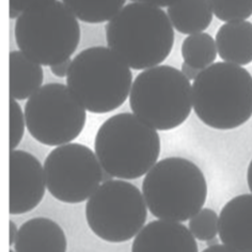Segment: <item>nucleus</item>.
I'll list each match as a JSON object with an SVG mask.
<instances>
[{
  "mask_svg": "<svg viewBox=\"0 0 252 252\" xmlns=\"http://www.w3.org/2000/svg\"><path fill=\"white\" fill-rule=\"evenodd\" d=\"M25 113L16 99L10 100V149L14 150L21 143L25 133Z\"/></svg>",
  "mask_w": 252,
  "mask_h": 252,
  "instance_id": "nucleus-22",
  "label": "nucleus"
},
{
  "mask_svg": "<svg viewBox=\"0 0 252 252\" xmlns=\"http://www.w3.org/2000/svg\"><path fill=\"white\" fill-rule=\"evenodd\" d=\"M206 244H207V246H209V247H211V246L218 245V239H217L216 237H214V238L210 239V241H207V242H206Z\"/></svg>",
  "mask_w": 252,
  "mask_h": 252,
  "instance_id": "nucleus-32",
  "label": "nucleus"
},
{
  "mask_svg": "<svg viewBox=\"0 0 252 252\" xmlns=\"http://www.w3.org/2000/svg\"><path fill=\"white\" fill-rule=\"evenodd\" d=\"M108 47L133 70H148L165 61L174 44L173 25L159 7L129 3L106 26Z\"/></svg>",
  "mask_w": 252,
  "mask_h": 252,
  "instance_id": "nucleus-1",
  "label": "nucleus"
},
{
  "mask_svg": "<svg viewBox=\"0 0 252 252\" xmlns=\"http://www.w3.org/2000/svg\"><path fill=\"white\" fill-rule=\"evenodd\" d=\"M45 171L40 160L30 153L11 150L10 206L11 215L28 213L41 203L46 190Z\"/></svg>",
  "mask_w": 252,
  "mask_h": 252,
  "instance_id": "nucleus-11",
  "label": "nucleus"
},
{
  "mask_svg": "<svg viewBox=\"0 0 252 252\" xmlns=\"http://www.w3.org/2000/svg\"><path fill=\"white\" fill-rule=\"evenodd\" d=\"M189 230L198 241L207 242L219 232V217L212 209H202L189 220Z\"/></svg>",
  "mask_w": 252,
  "mask_h": 252,
  "instance_id": "nucleus-21",
  "label": "nucleus"
},
{
  "mask_svg": "<svg viewBox=\"0 0 252 252\" xmlns=\"http://www.w3.org/2000/svg\"><path fill=\"white\" fill-rule=\"evenodd\" d=\"M202 252H235L233 251L231 248H229L228 246L223 245H215V246H211V247H207L205 250H203Z\"/></svg>",
  "mask_w": 252,
  "mask_h": 252,
  "instance_id": "nucleus-27",
  "label": "nucleus"
},
{
  "mask_svg": "<svg viewBox=\"0 0 252 252\" xmlns=\"http://www.w3.org/2000/svg\"><path fill=\"white\" fill-rule=\"evenodd\" d=\"M112 179H113V176H112L109 172H107L106 170H104V169H103V173H102V182H103V183H106V182L112 181Z\"/></svg>",
  "mask_w": 252,
  "mask_h": 252,
  "instance_id": "nucleus-31",
  "label": "nucleus"
},
{
  "mask_svg": "<svg viewBox=\"0 0 252 252\" xmlns=\"http://www.w3.org/2000/svg\"><path fill=\"white\" fill-rule=\"evenodd\" d=\"M21 14L22 12L17 11L13 8H10V20H17V18L21 16Z\"/></svg>",
  "mask_w": 252,
  "mask_h": 252,
  "instance_id": "nucleus-30",
  "label": "nucleus"
},
{
  "mask_svg": "<svg viewBox=\"0 0 252 252\" xmlns=\"http://www.w3.org/2000/svg\"><path fill=\"white\" fill-rule=\"evenodd\" d=\"M46 186L63 203L85 202L102 183L103 168L96 154L81 143L57 147L44 162Z\"/></svg>",
  "mask_w": 252,
  "mask_h": 252,
  "instance_id": "nucleus-10",
  "label": "nucleus"
},
{
  "mask_svg": "<svg viewBox=\"0 0 252 252\" xmlns=\"http://www.w3.org/2000/svg\"><path fill=\"white\" fill-rule=\"evenodd\" d=\"M247 183H248V187L250 189V191L252 192V159L249 163V167L247 170Z\"/></svg>",
  "mask_w": 252,
  "mask_h": 252,
  "instance_id": "nucleus-29",
  "label": "nucleus"
},
{
  "mask_svg": "<svg viewBox=\"0 0 252 252\" xmlns=\"http://www.w3.org/2000/svg\"><path fill=\"white\" fill-rule=\"evenodd\" d=\"M86 110L67 86L47 84L33 93L25 106L27 129L42 144L63 146L81 134L87 121Z\"/></svg>",
  "mask_w": 252,
  "mask_h": 252,
  "instance_id": "nucleus-9",
  "label": "nucleus"
},
{
  "mask_svg": "<svg viewBox=\"0 0 252 252\" xmlns=\"http://www.w3.org/2000/svg\"><path fill=\"white\" fill-rule=\"evenodd\" d=\"M71 63H72L71 59H67L63 62L57 63V64L50 66V71H52V73L54 75H56L57 77L67 76V73H68V70H70Z\"/></svg>",
  "mask_w": 252,
  "mask_h": 252,
  "instance_id": "nucleus-24",
  "label": "nucleus"
},
{
  "mask_svg": "<svg viewBox=\"0 0 252 252\" xmlns=\"http://www.w3.org/2000/svg\"><path fill=\"white\" fill-rule=\"evenodd\" d=\"M10 252H15V251H13V250H10Z\"/></svg>",
  "mask_w": 252,
  "mask_h": 252,
  "instance_id": "nucleus-33",
  "label": "nucleus"
},
{
  "mask_svg": "<svg viewBox=\"0 0 252 252\" xmlns=\"http://www.w3.org/2000/svg\"><path fill=\"white\" fill-rule=\"evenodd\" d=\"M214 14L224 23L246 21L252 15V0H210Z\"/></svg>",
  "mask_w": 252,
  "mask_h": 252,
  "instance_id": "nucleus-20",
  "label": "nucleus"
},
{
  "mask_svg": "<svg viewBox=\"0 0 252 252\" xmlns=\"http://www.w3.org/2000/svg\"><path fill=\"white\" fill-rule=\"evenodd\" d=\"M81 22L100 24L112 20L124 8L126 0H62Z\"/></svg>",
  "mask_w": 252,
  "mask_h": 252,
  "instance_id": "nucleus-18",
  "label": "nucleus"
},
{
  "mask_svg": "<svg viewBox=\"0 0 252 252\" xmlns=\"http://www.w3.org/2000/svg\"><path fill=\"white\" fill-rule=\"evenodd\" d=\"M67 241L61 226L49 218L36 217L18 229L15 252H66Z\"/></svg>",
  "mask_w": 252,
  "mask_h": 252,
  "instance_id": "nucleus-14",
  "label": "nucleus"
},
{
  "mask_svg": "<svg viewBox=\"0 0 252 252\" xmlns=\"http://www.w3.org/2000/svg\"><path fill=\"white\" fill-rule=\"evenodd\" d=\"M40 63L23 52L10 53V95L17 100L29 98L40 89L43 83Z\"/></svg>",
  "mask_w": 252,
  "mask_h": 252,
  "instance_id": "nucleus-16",
  "label": "nucleus"
},
{
  "mask_svg": "<svg viewBox=\"0 0 252 252\" xmlns=\"http://www.w3.org/2000/svg\"><path fill=\"white\" fill-rule=\"evenodd\" d=\"M215 41L218 55L224 62L241 66L252 62V23H225L219 28Z\"/></svg>",
  "mask_w": 252,
  "mask_h": 252,
  "instance_id": "nucleus-15",
  "label": "nucleus"
},
{
  "mask_svg": "<svg viewBox=\"0 0 252 252\" xmlns=\"http://www.w3.org/2000/svg\"><path fill=\"white\" fill-rule=\"evenodd\" d=\"M192 103L197 117L209 127L237 128L252 117V75L233 63H213L193 80Z\"/></svg>",
  "mask_w": 252,
  "mask_h": 252,
  "instance_id": "nucleus-2",
  "label": "nucleus"
},
{
  "mask_svg": "<svg viewBox=\"0 0 252 252\" xmlns=\"http://www.w3.org/2000/svg\"><path fill=\"white\" fill-rule=\"evenodd\" d=\"M182 73L185 75V77L187 78V79H189V80H194L197 78V76L198 75L200 74V72L202 71V70H199V68H197V67H193V66H191V65H189L188 63H186V62H184L182 64Z\"/></svg>",
  "mask_w": 252,
  "mask_h": 252,
  "instance_id": "nucleus-25",
  "label": "nucleus"
},
{
  "mask_svg": "<svg viewBox=\"0 0 252 252\" xmlns=\"http://www.w3.org/2000/svg\"><path fill=\"white\" fill-rule=\"evenodd\" d=\"M198 245L186 225L158 219L138 233L131 252H198Z\"/></svg>",
  "mask_w": 252,
  "mask_h": 252,
  "instance_id": "nucleus-12",
  "label": "nucleus"
},
{
  "mask_svg": "<svg viewBox=\"0 0 252 252\" xmlns=\"http://www.w3.org/2000/svg\"><path fill=\"white\" fill-rule=\"evenodd\" d=\"M130 109L157 130H171L184 123L193 107L192 86L182 71L157 65L136 77L129 95Z\"/></svg>",
  "mask_w": 252,
  "mask_h": 252,
  "instance_id": "nucleus-6",
  "label": "nucleus"
},
{
  "mask_svg": "<svg viewBox=\"0 0 252 252\" xmlns=\"http://www.w3.org/2000/svg\"><path fill=\"white\" fill-rule=\"evenodd\" d=\"M9 226H10V246L14 245L15 243V239H16V236H17V233H18V229L16 228V225L13 221H10L9 222Z\"/></svg>",
  "mask_w": 252,
  "mask_h": 252,
  "instance_id": "nucleus-28",
  "label": "nucleus"
},
{
  "mask_svg": "<svg viewBox=\"0 0 252 252\" xmlns=\"http://www.w3.org/2000/svg\"><path fill=\"white\" fill-rule=\"evenodd\" d=\"M100 166L113 178L136 180L158 160L160 138L157 129L135 113H118L99 126L94 140Z\"/></svg>",
  "mask_w": 252,
  "mask_h": 252,
  "instance_id": "nucleus-3",
  "label": "nucleus"
},
{
  "mask_svg": "<svg viewBox=\"0 0 252 252\" xmlns=\"http://www.w3.org/2000/svg\"><path fill=\"white\" fill-rule=\"evenodd\" d=\"M147 202L135 185L125 181L103 183L88 199L86 219L91 231L108 243L135 237L148 218Z\"/></svg>",
  "mask_w": 252,
  "mask_h": 252,
  "instance_id": "nucleus-8",
  "label": "nucleus"
},
{
  "mask_svg": "<svg viewBox=\"0 0 252 252\" xmlns=\"http://www.w3.org/2000/svg\"><path fill=\"white\" fill-rule=\"evenodd\" d=\"M133 74L121 57L109 47L95 46L72 60L66 85L85 108L103 115L121 107L129 95Z\"/></svg>",
  "mask_w": 252,
  "mask_h": 252,
  "instance_id": "nucleus-4",
  "label": "nucleus"
},
{
  "mask_svg": "<svg viewBox=\"0 0 252 252\" xmlns=\"http://www.w3.org/2000/svg\"><path fill=\"white\" fill-rule=\"evenodd\" d=\"M142 193L153 216L184 222L202 210L207 184L196 163L183 157H167L147 173Z\"/></svg>",
  "mask_w": 252,
  "mask_h": 252,
  "instance_id": "nucleus-5",
  "label": "nucleus"
},
{
  "mask_svg": "<svg viewBox=\"0 0 252 252\" xmlns=\"http://www.w3.org/2000/svg\"><path fill=\"white\" fill-rule=\"evenodd\" d=\"M181 52L184 61L199 70L212 65L218 54L216 41L204 32L189 34L182 44Z\"/></svg>",
  "mask_w": 252,
  "mask_h": 252,
  "instance_id": "nucleus-19",
  "label": "nucleus"
},
{
  "mask_svg": "<svg viewBox=\"0 0 252 252\" xmlns=\"http://www.w3.org/2000/svg\"><path fill=\"white\" fill-rule=\"evenodd\" d=\"M131 1L149 3L152 5H156V7H159V8H165V7H170V5H172L174 2L178 1V0H131Z\"/></svg>",
  "mask_w": 252,
  "mask_h": 252,
  "instance_id": "nucleus-26",
  "label": "nucleus"
},
{
  "mask_svg": "<svg viewBox=\"0 0 252 252\" xmlns=\"http://www.w3.org/2000/svg\"><path fill=\"white\" fill-rule=\"evenodd\" d=\"M14 34L21 52L41 65L52 66L70 59L77 49L80 26L64 3L54 1L23 12Z\"/></svg>",
  "mask_w": 252,
  "mask_h": 252,
  "instance_id": "nucleus-7",
  "label": "nucleus"
},
{
  "mask_svg": "<svg viewBox=\"0 0 252 252\" xmlns=\"http://www.w3.org/2000/svg\"><path fill=\"white\" fill-rule=\"evenodd\" d=\"M210 0H178L168 7L173 27L183 34L203 32L213 21Z\"/></svg>",
  "mask_w": 252,
  "mask_h": 252,
  "instance_id": "nucleus-17",
  "label": "nucleus"
},
{
  "mask_svg": "<svg viewBox=\"0 0 252 252\" xmlns=\"http://www.w3.org/2000/svg\"><path fill=\"white\" fill-rule=\"evenodd\" d=\"M54 1L56 0H10V8H13L23 13L27 10L39 8Z\"/></svg>",
  "mask_w": 252,
  "mask_h": 252,
  "instance_id": "nucleus-23",
  "label": "nucleus"
},
{
  "mask_svg": "<svg viewBox=\"0 0 252 252\" xmlns=\"http://www.w3.org/2000/svg\"><path fill=\"white\" fill-rule=\"evenodd\" d=\"M219 238L235 252H252V193L231 199L219 215Z\"/></svg>",
  "mask_w": 252,
  "mask_h": 252,
  "instance_id": "nucleus-13",
  "label": "nucleus"
}]
</instances>
